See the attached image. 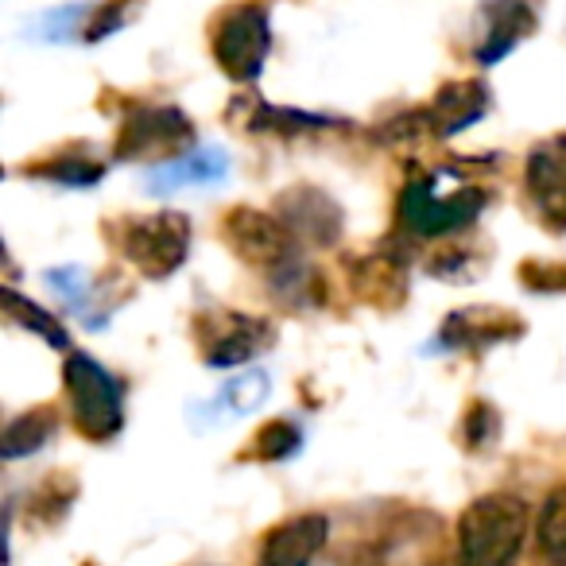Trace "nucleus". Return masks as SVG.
I'll use <instances>...</instances> for the list:
<instances>
[{
  "label": "nucleus",
  "instance_id": "6e6552de",
  "mask_svg": "<svg viewBox=\"0 0 566 566\" xmlns=\"http://www.w3.org/2000/svg\"><path fill=\"white\" fill-rule=\"evenodd\" d=\"M221 241H226V249L241 264L264 268V272L287 264V260L303 252L300 237L283 226L280 213L256 210V206H233V210H226V218H221Z\"/></svg>",
  "mask_w": 566,
  "mask_h": 566
},
{
  "label": "nucleus",
  "instance_id": "412c9836",
  "mask_svg": "<svg viewBox=\"0 0 566 566\" xmlns=\"http://www.w3.org/2000/svg\"><path fill=\"white\" fill-rule=\"evenodd\" d=\"M226 171H229L226 151L202 148L187 159H175V164H167V167H156L151 179H148V187L159 190V195H167V190L190 187V182H218V179H226Z\"/></svg>",
  "mask_w": 566,
  "mask_h": 566
},
{
  "label": "nucleus",
  "instance_id": "dca6fc26",
  "mask_svg": "<svg viewBox=\"0 0 566 566\" xmlns=\"http://www.w3.org/2000/svg\"><path fill=\"white\" fill-rule=\"evenodd\" d=\"M229 120L241 125L244 133L275 136V140H300L311 133H326V128H342V120L323 117V113H303V109H275V105L260 102V97H237Z\"/></svg>",
  "mask_w": 566,
  "mask_h": 566
},
{
  "label": "nucleus",
  "instance_id": "f257e3e1",
  "mask_svg": "<svg viewBox=\"0 0 566 566\" xmlns=\"http://www.w3.org/2000/svg\"><path fill=\"white\" fill-rule=\"evenodd\" d=\"M532 509L516 493H485L458 516L450 566H520Z\"/></svg>",
  "mask_w": 566,
  "mask_h": 566
},
{
  "label": "nucleus",
  "instance_id": "bb28decb",
  "mask_svg": "<svg viewBox=\"0 0 566 566\" xmlns=\"http://www.w3.org/2000/svg\"><path fill=\"white\" fill-rule=\"evenodd\" d=\"M268 392H272L268 373H244V377L229 380L226 392H221V403L229 411H237V416H249V411H256L268 400Z\"/></svg>",
  "mask_w": 566,
  "mask_h": 566
},
{
  "label": "nucleus",
  "instance_id": "4be33fe9",
  "mask_svg": "<svg viewBox=\"0 0 566 566\" xmlns=\"http://www.w3.org/2000/svg\"><path fill=\"white\" fill-rule=\"evenodd\" d=\"M535 566H566V485L551 489L535 520Z\"/></svg>",
  "mask_w": 566,
  "mask_h": 566
},
{
  "label": "nucleus",
  "instance_id": "cd10ccee",
  "mask_svg": "<svg viewBox=\"0 0 566 566\" xmlns=\"http://www.w3.org/2000/svg\"><path fill=\"white\" fill-rule=\"evenodd\" d=\"M520 283L535 295H566V260H524Z\"/></svg>",
  "mask_w": 566,
  "mask_h": 566
},
{
  "label": "nucleus",
  "instance_id": "423d86ee",
  "mask_svg": "<svg viewBox=\"0 0 566 566\" xmlns=\"http://www.w3.org/2000/svg\"><path fill=\"white\" fill-rule=\"evenodd\" d=\"M195 144V125L179 105H151L133 102L120 117L113 159L120 164H140V159H167L179 156Z\"/></svg>",
  "mask_w": 566,
  "mask_h": 566
},
{
  "label": "nucleus",
  "instance_id": "f3484780",
  "mask_svg": "<svg viewBox=\"0 0 566 566\" xmlns=\"http://www.w3.org/2000/svg\"><path fill=\"white\" fill-rule=\"evenodd\" d=\"M268 295L287 311H318L326 303V295H331V287H326L323 272L311 260H303L300 252L287 264L268 272Z\"/></svg>",
  "mask_w": 566,
  "mask_h": 566
},
{
  "label": "nucleus",
  "instance_id": "a878e982",
  "mask_svg": "<svg viewBox=\"0 0 566 566\" xmlns=\"http://www.w3.org/2000/svg\"><path fill=\"white\" fill-rule=\"evenodd\" d=\"M458 439H462V450H470V454H485V450L501 439V411L489 400H470L462 411V431H458Z\"/></svg>",
  "mask_w": 566,
  "mask_h": 566
},
{
  "label": "nucleus",
  "instance_id": "6ab92c4d",
  "mask_svg": "<svg viewBox=\"0 0 566 566\" xmlns=\"http://www.w3.org/2000/svg\"><path fill=\"white\" fill-rule=\"evenodd\" d=\"M24 171L32 179H48L55 187H78V190L97 187L105 179V167L94 156H86L82 148H59L51 156L35 159V164H28Z\"/></svg>",
  "mask_w": 566,
  "mask_h": 566
},
{
  "label": "nucleus",
  "instance_id": "1a4fd4ad",
  "mask_svg": "<svg viewBox=\"0 0 566 566\" xmlns=\"http://www.w3.org/2000/svg\"><path fill=\"white\" fill-rule=\"evenodd\" d=\"M524 190L535 218L551 233H566V133L532 148L524 164Z\"/></svg>",
  "mask_w": 566,
  "mask_h": 566
},
{
  "label": "nucleus",
  "instance_id": "20e7f679",
  "mask_svg": "<svg viewBox=\"0 0 566 566\" xmlns=\"http://www.w3.org/2000/svg\"><path fill=\"white\" fill-rule=\"evenodd\" d=\"M210 55L237 86H252L272 55V12L264 0H237L210 24Z\"/></svg>",
  "mask_w": 566,
  "mask_h": 566
},
{
  "label": "nucleus",
  "instance_id": "f03ea898",
  "mask_svg": "<svg viewBox=\"0 0 566 566\" xmlns=\"http://www.w3.org/2000/svg\"><path fill=\"white\" fill-rule=\"evenodd\" d=\"M489 206V190L462 182L454 190L439 187V175H411L396 195V229L400 237L431 241L470 229Z\"/></svg>",
  "mask_w": 566,
  "mask_h": 566
},
{
  "label": "nucleus",
  "instance_id": "39448f33",
  "mask_svg": "<svg viewBox=\"0 0 566 566\" xmlns=\"http://www.w3.org/2000/svg\"><path fill=\"white\" fill-rule=\"evenodd\" d=\"M66 403H71V423L86 442H113L125 431V396L120 380L105 373L86 354H71L63 361Z\"/></svg>",
  "mask_w": 566,
  "mask_h": 566
},
{
  "label": "nucleus",
  "instance_id": "4468645a",
  "mask_svg": "<svg viewBox=\"0 0 566 566\" xmlns=\"http://www.w3.org/2000/svg\"><path fill=\"white\" fill-rule=\"evenodd\" d=\"M326 539H331V520L323 512H300L268 527L252 566H311Z\"/></svg>",
  "mask_w": 566,
  "mask_h": 566
},
{
  "label": "nucleus",
  "instance_id": "2eb2a0df",
  "mask_svg": "<svg viewBox=\"0 0 566 566\" xmlns=\"http://www.w3.org/2000/svg\"><path fill=\"white\" fill-rule=\"evenodd\" d=\"M493 105V94L481 78H458L439 86V94L431 97V105H423L427 128H431L434 140H450V136L473 128Z\"/></svg>",
  "mask_w": 566,
  "mask_h": 566
},
{
  "label": "nucleus",
  "instance_id": "7ed1b4c3",
  "mask_svg": "<svg viewBox=\"0 0 566 566\" xmlns=\"http://www.w3.org/2000/svg\"><path fill=\"white\" fill-rule=\"evenodd\" d=\"M105 237L125 264H133L144 280H167L187 264L190 252V218L179 210L159 213H125L105 221Z\"/></svg>",
  "mask_w": 566,
  "mask_h": 566
},
{
  "label": "nucleus",
  "instance_id": "5701e85b",
  "mask_svg": "<svg viewBox=\"0 0 566 566\" xmlns=\"http://www.w3.org/2000/svg\"><path fill=\"white\" fill-rule=\"evenodd\" d=\"M0 307H4L9 323H17L20 331H28V334H40V338L48 342L51 349H71L66 326L59 323L55 315H48V311H43L40 303L24 300V295H20L17 287H4V292H0Z\"/></svg>",
  "mask_w": 566,
  "mask_h": 566
},
{
  "label": "nucleus",
  "instance_id": "c85d7f7f",
  "mask_svg": "<svg viewBox=\"0 0 566 566\" xmlns=\"http://www.w3.org/2000/svg\"><path fill=\"white\" fill-rule=\"evenodd\" d=\"M470 252L465 249H447V252H439V256H431V275H439V280H465V275H473V268H470Z\"/></svg>",
  "mask_w": 566,
  "mask_h": 566
},
{
  "label": "nucleus",
  "instance_id": "ddd939ff",
  "mask_svg": "<svg viewBox=\"0 0 566 566\" xmlns=\"http://www.w3.org/2000/svg\"><path fill=\"white\" fill-rule=\"evenodd\" d=\"M478 43H473V63L496 66L539 28L532 0H481L478 9Z\"/></svg>",
  "mask_w": 566,
  "mask_h": 566
},
{
  "label": "nucleus",
  "instance_id": "0eeeda50",
  "mask_svg": "<svg viewBox=\"0 0 566 566\" xmlns=\"http://www.w3.org/2000/svg\"><path fill=\"white\" fill-rule=\"evenodd\" d=\"M190 338L206 365L233 369V365H249L252 357L268 354L280 334L268 318L241 315V311H202L190 318Z\"/></svg>",
  "mask_w": 566,
  "mask_h": 566
},
{
  "label": "nucleus",
  "instance_id": "aec40b11",
  "mask_svg": "<svg viewBox=\"0 0 566 566\" xmlns=\"http://www.w3.org/2000/svg\"><path fill=\"white\" fill-rule=\"evenodd\" d=\"M74 501H78V481L71 473H48L28 496V527L51 532V527L63 524Z\"/></svg>",
  "mask_w": 566,
  "mask_h": 566
},
{
  "label": "nucleus",
  "instance_id": "b1692460",
  "mask_svg": "<svg viewBox=\"0 0 566 566\" xmlns=\"http://www.w3.org/2000/svg\"><path fill=\"white\" fill-rule=\"evenodd\" d=\"M303 447V427L295 419H268L256 427V434L249 439V450L241 458L252 462H287L292 454H300Z\"/></svg>",
  "mask_w": 566,
  "mask_h": 566
},
{
  "label": "nucleus",
  "instance_id": "9d476101",
  "mask_svg": "<svg viewBox=\"0 0 566 566\" xmlns=\"http://www.w3.org/2000/svg\"><path fill=\"white\" fill-rule=\"evenodd\" d=\"M524 338V318L516 311L504 307H465L447 315L434 346L450 349V354H489L493 346H509V342Z\"/></svg>",
  "mask_w": 566,
  "mask_h": 566
},
{
  "label": "nucleus",
  "instance_id": "f8f14e48",
  "mask_svg": "<svg viewBox=\"0 0 566 566\" xmlns=\"http://www.w3.org/2000/svg\"><path fill=\"white\" fill-rule=\"evenodd\" d=\"M349 292L373 311H396L408 300V256L392 241L380 244L377 252L349 260Z\"/></svg>",
  "mask_w": 566,
  "mask_h": 566
},
{
  "label": "nucleus",
  "instance_id": "a211bd4d",
  "mask_svg": "<svg viewBox=\"0 0 566 566\" xmlns=\"http://www.w3.org/2000/svg\"><path fill=\"white\" fill-rule=\"evenodd\" d=\"M59 434V411L51 403L43 408H28L24 416H17L9 427H4V439H0V454L9 462H20V458H32L48 447Z\"/></svg>",
  "mask_w": 566,
  "mask_h": 566
},
{
  "label": "nucleus",
  "instance_id": "393cba45",
  "mask_svg": "<svg viewBox=\"0 0 566 566\" xmlns=\"http://www.w3.org/2000/svg\"><path fill=\"white\" fill-rule=\"evenodd\" d=\"M144 0H102L86 12V24H82V43H102L109 35H117L120 28H128L140 17Z\"/></svg>",
  "mask_w": 566,
  "mask_h": 566
},
{
  "label": "nucleus",
  "instance_id": "9b49d317",
  "mask_svg": "<svg viewBox=\"0 0 566 566\" xmlns=\"http://www.w3.org/2000/svg\"><path fill=\"white\" fill-rule=\"evenodd\" d=\"M275 213L300 237V244H315V249L338 244L342 229H346L342 206L326 190L311 187V182H300V187H287L283 195H275Z\"/></svg>",
  "mask_w": 566,
  "mask_h": 566
}]
</instances>
